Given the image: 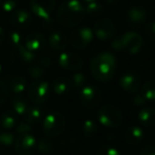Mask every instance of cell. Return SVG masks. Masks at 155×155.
<instances>
[{
	"label": "cell",
	"mask_w": 155,
	"mask_h": 155,
	"mask_svg": "<svg viewBox=\"0 0 155 155\" xmlns=\"http://www.w3.org/2000/svg\"><path fill=\"white\" fill-rule=\"evenodd\" d=\"M117 65V58L112 52H101L91 58L89 68L96 81L107 83L114 78Z\"/></svg>",
	"instance_id": "obj_1"
},
{
	"label": "cell",
	"mask_w": 155,
	"mask_h": 155,
	"mask_svg": "<svg viewBox=\"0 0 155 155\" xmlns=\"http://www.w3.org/2000/svg\"><path fill=\"white\" fill-rule=\"evenodd\" d=\"M85 8L79 0H67L56 11V22L64 28H74L83 21Z\"/></svg>",
	"instance_id": "obj_2"
},
{
	"label": "cell",
	"mask_w": 155,
	"mask_h": 155,
	"mask_svg": "<svg viewBox=\"0 0 155 155\" xmlns=\"http://www.w3.org/2000/svg\"><path fill=\"white\" fill-rule=\"evenodd\" d=\"M115 51L124 52L127 54H137L143 46V39L137 32H125L120 36L115 37L110 43Z\"/></svg>",
	"instance_id": "obj_3"
},
{
	"label": "cell",
	"mask_w": 155,
	"mask_h": 155,
	"mask_svg": "<svg viewBox=\"0 0 155 155\" xmlns=\"http://www.w3.org/2000/svg\"><path fill=\"white\" fill-rule=\"evenodd\" d=\"M98 121L107 129H117L122 123V113L114 104H104L99 107L97 113Z\"/></svg>",
	"instance_id": "obj_4"
},
{
	"label": "cell",
	"mask_w": 155,
	"mask_h": 155,
	"mask_svg": "<svg viewBox=\"0 0 155 155\" xmlns=\"http://www.w3.org/2000/svg\"><path fill=\"white\" fill-rule=\"evenodd\" d=\"M66 127L65 116L60 112H51L43 120V132L46 137L55 138L62 135Z\"/></svg>",
	"instance_id": "obj_5"
},
{
	"label": "cell",
	"mask_w": 155,
	"mask_h": 155,
	"mask_svg": "<svg viewBox=\"0 0 155 155\" xmlns=\"http://www.w3.org/2000/svg\"><path fill=\"white\" fill-rule=\"evenodd\" d=\"M28 98L35 105L45 103L50 97L51 86L47 81L36 80L28 85Z\"/></svg>",
	"instance_id": "obj_6"
},
{
	"label": "cell",
	"mask_w": 155,
	"mask_h": 155,
	"mask_svg": "<svg viewBox=\"0 0 155 155\" xmlns=\"http://www.w3.org/2000/svg\"><path fill=\"white\" fill-rule=\"evenodd\" d=\"M95 38L94 31L88 27H79L70 33L68 44L75 50H84Z\"/></svg>",
	"instance_id": "obj_7"
},
{
	"label": "cell",
	"mask_w": 155,
	"mask_h": 155,
	"mask_svg": "<svg viewBox=\"0 0 155 155\" xmlns=\"http://www.w3.org/2000/svg\"><path fill=\"white\" fill-rule=\"evenodd\" d=\"M79 100L84 107L88 108V110H94L101 104L103 96H102L101 91L97 86L88 84L80 91Z\"/></svg>",
	"instance_id": "obj_8"
},
{
	"label": "cell",
	"mask_w": 155,
	"mask_h": 155,
	"mask_svg": "<svg viewBox=\"0 0 155 155\" xmlns=\"http://www.w3.org/2000/svg\"><path fill=\"white\" fill-rule=\"evenodd\" d=\"M94 34L100 41H113L116 36L117 28L115 22L110 18H100L94 25Z\"/></svg>",
	"instance_id": "obj_9"
},
{
	"label": "cell",
	"mask_w": 155,
	"mask_h": 155,
	"mask_svg": "<svg viewBox=\"0 0 155 155\" xmlns=\"http://www.w3.org/2000/svg\"><path fill=\"white\" fill-rule=\"evenodd\" d=\"M55 5L56 0H30L31 11L43 22L51 21V15Z\"/></svg>",
	"instance_id": "obj_10"
},
{
	"label": "cell",
	"mask_w": 155,
	"mask_h": 155,
	"mask_svg": "<svg viewBox=\"0 0 155 155\" xmlns=\"http://www.w3.org/2000/svg\"><path fill=\"white\" fill-rule=\"evenodd\" d=\"M37 147V140L32 134L18 135L14 142V150L18 155H32Z\"/></svg>",
	"instance_id": "obj_11"
},
{
	"label": "cell",
	"mask_w": 155,
	"mask_h": 155,
	"mask_svg": "<svg viewBox=\"0 0 155 155\" xmlns=\"http://www.w3.org/2000/svg\"><path fill=\"white\" fill-rule=\"evenodd\" d=\"M148 10L141 5H133L125 12V19H127V24L134 28L143 26L148 20Z\"/></svg>",
	"instance_id": "obj_12"
},
{
	"label": "cell",
	"mask_w": 155,
	"mask_h": 155,
	"mask_svg": "<svg viewBox=\"0 0 155 155\" xmlns=\"http://www.w3.org/2000/svg\"><path fill=\"white\" fill-rule=\"evenodd\" d=\"M119 84L125 93L133 94V95L139 91V89L141 88L140 77L138 75V73L132 70L125 71L121 74L120 79H119Z\"/></svg>",
	"instance_id": "obj_13"
},
{
	"label": "cell",
	"mask_w": 155,
	"mask_h": 155,
	"mask_svg": "<svg viewBox=\"0 0 155 155\" xmlns=\"http://www.w3.org/2000/svg\"><path fill=\"white\" fill-rule=\"evenodd\" d=\"M58 65L61 68L69 71H78L83 67V58L78 53L63 51L58 55Z\"/></svg>",
	"instance_id": "obj_14"
},
{
	"label": "cell",
	"mask_w": 155,
	"mask_h": 155,
	"mask_svg": "<svg viewBox=\"0 0 155 155\" xmlns=\"http://www.w3.org/2000/svg\"><path fill=\"white\" fill-rule=\"evenodd\" d=\"M10 21L12 26L16 29H27L32 25V14L26 9H16L12 12L10 16Z\"/></svg>",
	"instance_id": "obj_15"
},
{
	"label": "cell",
	"mask_w": 155,
	"mask_h": 155,
	"mask_svg": "<svg viewBox=\"0 0 155 155\" xmlns=\"http://www.w3.org/2000/svg\"><path fill=\"white\" fill-rule=\"evenodd\" d=\"M46 36L41 32H31L26 36L24 41V46L28 50L32 52H38L45 48L46 46Z\"/></svg>",
	"instance_id": "obj_16"
},
{
	"label": "cell",
	"mask_w": 155,
	"mask_h": 155,
	"mask_svg": "<svg viewBox=\"0 0 155 155\" xmlns=\"http://www.w3.org/2000/svg\"><path fill=\"white\" fill-rule=\"evenodd\" d=\"M49 48L54 52H63L68 45V38L61 31H53L47 41Z\"/></svg>",
	"instance_id": "obj_17"
},
{
	"label": "cell",
	"mask_w": 155,
	"mask_h": 155,
	"mask_svg": "<svg viewBox=\"0 0 155 155\" xmlns=\"http://www.w3.org/2000/svg\"><path fill=\"white\" fill-rule=\"evenodd\" d=\"M144 131L139 125H131L127 127L124 133V140L130 146H137L140 144L144 139Z\"/></svg>",
	"instance_id": "obj_18"
},
{
	"label": "cell",
	"mask_w": 155,
	"mask_h": 155,
	"mask_svg": "<svg viewBox=\"0 0 155 155\" xmlns=\"http://www.w3.org/2000/svg\"><path fill=\"white\" fill-rule=\"evenodd\" d=\"M51 91H53L55 95L63 96L67 95L71 91L72 89V85H71L70 79L67 77H58L52 81Z\"/></svg>",
	"instance_id": "obj_19"
},
{
	"label": "cell",
	"mask_w": 155,
	"mask_h": 155,
	"mask_svg": "<svg viewBox=\"0 0 155 155\" xmlns=\"http://www.w3.org/2000/svg\"><path fill=\"white\" fill-rule=\"evenodd\" d=\"M28 81L22 75H15L9 81V91L14 96H20L24 95L26 91L28 89Z\"/></svg>",
	"instance_id": "obj_20"
},
{
	"label": "cell",
	"mask_w": 155,
	"mask_h": 155,
	"mask_svg": "<svg viewBox=\"0 0 155 155\" xmlns=\"http://www.w3.org/2000/svg\"><path fill=\"white\" fill-rule=\"evenodd\" d=\"M29 107V99L25 95L14 96L11 99V108L17 116L24 117Z\"/></svg>",
	"instance_id": "obj_21"
},
{
	"label": "cell",
	"mask_w": 155,
	"mask_h": 155,
	"mask_svg": "<svg viewBox=\"0 0 155 155\" xmlns=\"http://www.w3.org/2000/svg\"><path fill=\"white\" fill-rule=\"evenodd\" d=\"M137 118L142 127H155V110L149 106H144L139 110L137 114Z\"/></svg>",
	"instance_id": "obj_22"
},
{
	"label": "cell",
	"mask_w": 155,
	"mask_h": 155,
	"mask_svg": "<svg viewBox=\"0 0 155 155\" xmlns=\"http://www.w3.org/2000/svg\"><path fill=\"white\" fill-rule=\"evenodd\" d=\"M45 110L41 106L39 105H32L29 107L27 110L26 115L24 116L25 120L29 122L30 124H37L39 122H43L44 118H45Z\"/></svg>",
	"instance_id": "obj_23"
},
{
	"label": "cell",
	"mask_w": 155,
	"mask_h": 155,
	"mask_svg": "<svg viewBox=\"0 0 155 155\" xmlns=\"http://www.w3.org/2000/svg\"><path fill=\"white\" fill-rule=\"evenodd\" d=\"M18 116L13 112V110H5L0 116V127H2L5 131H10L16 127L18 124Z\"/></svg>",
	"instance_id": "obj_24"
},
{
	"label": "cell",
	"mask_w": 155,
	"mask_h": 155,
	"mask_svg": "<svg viewBox=\"0 0 155 155\" xmlns=\"http://www.w3.org/2000/svg\"><path fill=\"white\" fill-rule=\"evenodd\" d=\"M99 131V127L96 120L94 119H86L83 122L82 125V133L86 138H93L98 134Z\"/></svg>",
	"instance_id": "obj_25"
},
{
	"label": "cell",
	"mask_w": 155,
	"mask_h": 155,
	"mask_svg": "<svg viewBox=\"0 0 155 155\" xmlns=\"http://www.w3.org/2000/svg\"><path fill=\"white\" fill-rule=\"evenodd\" d=\"M70 82L72 85V88L78 89V91H81L82 88H84L88 82V79H87L86 74L83 72H74L70 75Z\"/></svg>",
	"instance_id": "obj_26"
},
{
	"label": "cell",
	"mask_w": 155,
	"mask_h": 155,
	"mask_svg": "<svg viewBox=\"0 0 155 155\" xmlns=\"http://www.w3.org/2000/svg\"><path fill=\"white\" fill-rule=\"evenodd\" d=\"M36 150L43 155H50L54 151V144L49 137H43L37 141Z\"/></svg>",
	"instance_id": "obj_27"
},
{
	"label": "cell",
	"mask_w": 155,
	"mask_h": 155,
	"mask_svg": "<svg viewBox=\"0 0 155 155\" xmlns=\"http://www.w3.org/2000/svg\"><path fill=\"white\" fill-rule=\"evenodd\" d=\"M140 91L143 94L148 102H154L155 101V79L147 81L140 88Z\"/></svg>",
	"instance_id": "obj_28"
},
{
	"label": "cell",
	"mask_w": 155,
	"mask_h": 155,
	"mask_svg": "<svg viewBox=\"0 0 155 155\" xmlns=\"http://www.w3.org/2000/svg\"><path fill=\"white\" fill-rule=\"evenodd\" d=\"M17 54L19 55L20 60L24 63H26V64H31V65L34 64L35 58H36V54L34 52L28 50L24 45L20 46L17 49Z\"/></svg>",
	"instance_id": "obj_29"
},
{
	"label": "cell",
	"mask_w": 155,
	"mask_h": 155,
	"mask_svg": "<svg viewBox=\"0 0 155 155\" xmlns=\"http://www.w3.org/2000/svg\"><path fill=\"white\" fill-rule=\"evenodd\" d=\"M85 8V13L91 17H98L104 12V8L100 1H96V2L89 3V5H84Z\"/></svg>",
	"instance_id": "obj_30"
},
{
	"label": "cell",
	"mask_w": 155,
	"mask_h": 155,
	"mask_svg": "<svg viewBox=\"0 0 155 155\" xmlns=\"http://www.w3.org/2000/svg\"><path fill=\"white\" fill-rule=\"evenodd\" d=\"M46 70L43 66L37 63V64H32L28 69V73H29V77L32 79L33 81H36V80H41V78L46 74Z\"/></svg>",
	"instance_id": "obj_31"
},
{
	"label": "cell",
	"mask_w": 155,
	"mask_h": 155,
	"mask_svg": "<svg viewBox=\"0 0 155 155\" xmlns=\"http://www.w3.org/2000/svg\"><path fill=\"white\" fill-rule=\"evenodd\" d=\"M15 135L10 131H0V147L1 148H10L11 146H14L15 142Z\"/></svg>",
	"instance_id": "obj_32"
},
{
	"label": "cell",
	"mask_w": 155,
	"mask_h": 155,
	"mask_svg": "<svg viewBox=\"0 0 155 155\" xmlns=\"http://www.w3.org/2000/svg\"><path fill=\"white\" fill-rule=\"evenodd\" d=\"M8 41H9V45H11L13 48H15L16 50L22 46V36L20 34V32L18 30H13L9 33L8 35Z\"/></svg>",
	"instance_id": "obj_33"
},
{
	"label": "cell",
	"mask_w": 155,
	"mask_h": 155,
	"mask_svg": "<svg viewBox=\"0 0 155 155\" xmlns=\"http://www.w3.org/2000/svg\"><path fill=\"white\" fill-rule=\"evenodd\" d=\"M19 0H0V9L5 13H10L17 9Z\"/></svg>",
	"instance_id": "obj_34"
},
{
	"label": "cell",
	"mask_w": 155,
	"mask_h": 155,
	"mask_svg": "<svg viewBox=\"0 0 155 155\" xmlns=\"http://www.w3.org/2000/svg\"><path fill=\"white\" fill-rule=\"evenodd\" d=\"M95 155H121V152L115 147L104 144L97 149Z\"/></svg>",
	"instance_id": "obj_35"
},
{
	"label": "cell",
	"mask_w": 155,
	"mask_h": 155,
	"mask_svg": "<svg viewBox=\"0 0 155 155\" xmlns=\"http://www.w3.org/2000/svg\"><path fill=\"white\" fill-rule=\"evenodd\" d=\"M33 130L32 124H30L29 122H27L26 120H22L19 121L18 124L16 125L15 127V131L18 135H26V134H31Z\"/></svg>",
	"instance_id": "obj_36"
},
{
	"label": "cell",
	"mask_w": 155,
	"mask_h": 155,
	"mask_svg": "<svg viewBox=\"0 0 155 155\" xmlns=\"http://www.w3.org/2000/svg\"><path fill=\"white\" fill-rule=\"evenodd\" d=\"M10 95L9 86L5 81L0 80V105L5 103V101L8 100Z\"/></svg>",
	"instance_id": "obj_37"
},
{
	"label": "cell",
	"mask_w": 155,
	"mask_h": 155,
	"mask_svg": "<svg viewBox=\"0 0 155 155\" xmlns=\"http://www.w3.org/2000/svg\"><path fill=\"white\" fill-rule=\"evenodd\" d=\"M132 102H133V104L135 106H140L141 107V106H144L148 103V100L146 99V97H144L141 91H137V93L133 95Z\"/></svg>",
	"instance_id": "obj_38"
},
{
	"label": "cell",
	"mask_w": 155,
	"mask_h": 155,
	"mask_svg": "<svg viewBox=\"0 0 155 155\" xmlns=\"http://www.w3.org/2000/svg\"><path fill=\"white\" fill-rule=\"evenodd\" d=\"M146 34L150 41H155V21L149 22L146 26Z\"/></svg>",
	"instance_id": "obj_39"
},
{
	"label": "cell",
	"mask_w": 155,
	"mask_h": 155,
	"mask_svg": "<svg viewBox=\"0 0 155 155\" xmlns=\"http://www.w3.org/2000/svg\"><path fill=\"white\" fill-rule=\"evenodd\" d=\"M38 64L41 65V66H43L45 69H48L52 64L51 56L48 55V54H43V55H41L38 58Z\"/></svg>",
	"instance_id": "obj_40"
},
{
	"label": "cell",
	"mask_w": 155,
	"mask_h": 155,
	"mask_svg": "<svg viewBox=\"0 0 155 155\" xmlns=\"http://www.w3.org/2000/svg\"><path fill=\"white\" fill-rule=\"evenodd\" d=\"M139 155H155V146H146L141 149Z\"/></svg>",
	"instance_id": "obj_41"
},
{
	"label": "cell",
	"mask_w": 155,
	"mask_h": 155,
	"mask_svg": "<svg viewBox=\"0 0 155 155\" xmlns=\"http://www.w3.org/2000/svg\"><path fill=\"white\" fill-rule=\"evenodd\" d=\"M5 39V29L2 27L0 26V46L2 45L3 41Z\"/></svg>",
	"instance_id": "obj_42"
},
{
	"label": "cell",
	"mask_w": 155,
	"mask_h": 155,
	"mask_svg": "<svg viewBox=\"0 0 155 155\" xmlns=\"http://www.w3.org/2000/svg\"><path fill=\"white\" fill-rule=\"evenodd\" d=\"M108 5H117L118 3H120L121 0H104Z\"/></svg>",
	"instance_id": "obj_43"
},
{
	"label": "cell",
	"mask_w": 155,
	"mask_h": 155,
	"mask_svg": "<svg viewBox=\"0 0 155 155\" xmlns=\"http://www.w3.org/2000/svg\"><path fill=\"white\" fill-rule=\"evenodd\" d=\"M84 5H89V3H93V2H96V1H99V0H82Z\"/></svg>",
	"instance_id": "obj_44"
},
{
	"label": "cell",
	"mask_w": 155,
	"mask_h": 155,
	"mask_svg": "<svg viewBox=\"0 0 155 155\" xmlns=\"http://www.w3.org/2000/svg\"><path fill=\"white\" fill-rule=\"evenodd\" d=\"M1 73H2V64L0 63V75H1Z\"/></svg>",
	"instance_id": "obj_45"
}]
</instances>
